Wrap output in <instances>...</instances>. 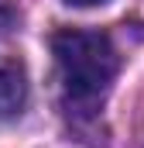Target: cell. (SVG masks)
<instances>
[{"instance_id": "7a4b0ae2", "label": "cell", "mask_w": 144, "mask_h": 148, "mask_svg": "<svg viewBox=\"0 0 144 148\" xmlns=\"http://www.w3.org/2000/svg\"><path fill=\"white\" fill-rule=\"evenodd\" d=\"M28 103V76L17 59L0 55V121L14 117Z\"/></svg>"}, {"instance_id": "3957f363", "label": "cell", "mask_w": 144, "mask_h": 148, "mask_svg": "<svg viewBox=\"0 0 144 148\" xmlns=\"http://www.w3.org/2000/svg\"><path fill=\"white\" fill-rule=\"evenodd\" d=\"M14 17H17V10H14L10 3H3V0H0V31H7V28L14 24Z\"/></svg>"}, {"instance_id": "6da1fadb", "label": "cell", "mask_w": 144, "mask_h": 148, "mask_svg": "<svg viewBox=\"0 0 144 148\" xmlns=\"http://www.w3.org/2000/svg\"><path fill=\"white\" fill-rule=\"evenodd\" d=\"M52 55L62 76V90L75 103H96L120 69V55L103 31L62 28L52 35Z\"/></svg>"}, {"instance_id": "277c9868", "label": "cell", "mask_w": 144, "mask_h": 148, "mask_svg": "<svg viewBox=\"0 0 144 148\" xmlns=\"http://www.w3.org/2000/svg\"><path fill=\"white\" fill-rule=\"evenodd\" d=\"M72 7H96V3H103V0H65Z\"/></svg>"}]
</instances>
